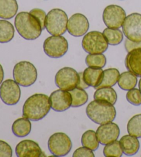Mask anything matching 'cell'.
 Masks as SVG:
<instances>
[{"mask_svg":"<svg viewBox=\"0 0 141 157\" xmlns=\"http://www.w3.org/2000/svg\"><path fill=\"white\" fill-rule=\"evenodd\" d=\"M50 108L49 97L45 94H35L24 102L23 116L30 121H40L49 113Z\"/></svg>","mask_w":141,"mask_h":157,"instance_id":"1","label":"cell"},{"mask_svg":"<svg viewBox=\"0 0 141 157\" xmlns=\"http://www.w3.org/2000/svg\"><path fill=\"white\" fill-rule=\"evenodd\" d=\"M15 26L18 33L27 40L37 39L43 31L39 21L27 12H21L16 15Z\"/></svg>","mask_w":141,"mask_h":157,"instance_id":"2","label":"cell"},{"mask_svg":"<svg viewBox=\"0 0 141 157\" xmlns=\"http://www.w3.org/2000/svg\"><path fill=\"white\" fill-rule=\"evenodd\" d=\"M86 114L94 123L103 124L114 121L116 111L114 105L110 102L101 100H94L87 106Z\"/></svg>","mask_w":141,"mask_h":157,"instance_id":"3","label":"cell"},{"mask_svg":"<svg viewBox=\"0 0 141 157\" xmlns=\"http://www.w3.org/2000/svg\"><path fill=\"white\" fill-rule=\"evenodd\" d=\"M13 78L19 85L28 87L33 85L37 79L36 67L31 62L21 61L18 62L13 68Z\"/></svg>","mask_w":141,"mask_h":157,"instance_id":"4","label":"cell"},{"mask_svg":"<svg viewBox=\"0 0 141 157\" xmlns=\"http://www.w3.org/2000/svg\"><path fill=\"white\" fill-rule=\"evenodd\" d=\"M68 17L63 10L55 9L46 15L45 29L52 36H62L67 31Z\"/></svg>","mask_w":141,"mask_h":157,"instance_id":"5","label":"cell"},{"mask_svg":"<svg viewBox=\"0 0 141 157\" xmlns=\"http://www.w3.org/2000/svg\"><path fill=\"white\" fill-rule=\"evenodd\" d=\"M83 50L89 54L103 53L107 50L108 42L104 35L99 31H90L82 40Z\"/></svg>","mask_w":141,"mask_h":157,"instance_id":"6","label":"cell"},{"mask_svg":"<svg viewBox=\"0 0 141 157\" xmlns=\"http://www.w3.org/2000/svg\"><path fill=\"white\" fill-rule=\"evenodd\" d=\"M48 146V150L54 156H64L71 151L72 143L67 134L63 132H57L49 138Z\"/></svg>","mask_w":141,"mask_h":157,"instance_id":"7","label":"cell"},{"mask_svg":"<svg viewBox=\"0 0 141 157\" xmlns=\"http://www.w3.org/2000/svg\"><path fill=\"white\" fill-rule=\"evenodd\" d=\"M43 51L48 57L59 58L63 57L68 50V42L61 36H52L43 42Z\"/></svg>","mask_w":141,"mask_h":157,"instance_id":"8","label":"cell"},{"mask_svg":"<svg viewBox=\"0 0 141 157\" xmlns=\"http://www.w3.org/2000/svg\"><path fill=\"white\" fill-rule=\"evenodd\" d=\"M79 82V74L71 67H64L56 73L55 84L58 87L66 91H71L77 87Z\"/></svg>","mask_w":141,"mask_h":157,"instance_id":"9","label":"cell"},{"mask_svg":"<svg viewBox=\"0 0 141 157\" xmlns=\"http://www.w3.org/2000/svg\"><path fill=\"white\" fill-rule=\"evenodd\" d=\"M127 39L133 42H141V14L134 13L127 15L122 26Z\"/></svg>","mask_w":141,"mask_h":157,"instance_id":"10","label":"cell"},{"mask_svg":"<svg viewBox=\"0 0 141 157\" xmlns=\"http://www.w3.org/2000/svg\"><path fill=\"white\" fill-rule=\"evenodd\" d=\"M126 17L125 10L118 5L107 6L103 13V20L107 28H121Z\"/></svg>","mask_w":141,"mask_h":157,"instance_id":"11","label":"cell"},{"mask_svg":"<svg viewBox=\"0 0 141 157\" xmlns=\"http://www.w3.org/2000/svg\"><path fill=\"white\" fill-rule=\"evenodd\" d=\"M21 89L19 84L11 79L6 80L0 85V98L4 104L15 105L20 100Z\"/></svg>","mask_w":141,"mask_h":157,"instance_id":"12","label":"cell"},{"mask_svg":"<svg viewBox=\"0 0 141 157\" xmlns=\"http://www.w3.org/2000/svg\"><path fill=\"white\" fill-rule=\"evenodd\" d=\"M51 108L55 112H62L72 107V98L68 91L58 89L53 91L49 97Z\"/></svg>","mask_w":141,"mask_h":157,"instance_id":"13","label":"cell"},{"mask_svg":"<svg viewBox=\"0 0 141 157\" xmlns=\"http://www.w3.org/2000/svg\"><path fill=\"white\" fill-rule=\"evenodd\" d=\"M89 27L88 18L81 13H75L68 20L67 31L72 36L81 37L87 33Z\"/></svg>","mask_w":141,"mask_h":157,"instance_id":"14","label":"cell"},{"mask_svg":"<svg viewBox=\"0 0 141 157\" xmlns=\"http://www.w3.org/2000/svg\"><path fill=\"white\" fill-rule=\"evenodd\" d=\"M96 133L99 143L107 145L118 139L120 135V129L117 124L111 122L101 124L97 128Z\"/></svg>","mask_w":141,"mask_h":157,"instance_id":"15","label":"cell"},{"mask_svg":"<svg viewBox=\"0 0 141 157\" xmlns=\"http://www.w3.org/2000/svg\"><path fill=\"white\" fill-rule=\"evenodd\" d=\"M15 153L18 157L43 156V152L39 145L31 140H24L19 143L16 146Z\"/></svg>","mask_w":141,"mask_h":157,"instance_id":"16","label":"cell"},{"mask_svg":"<svg viewBox=\"0 0 141 157\" xmlns=\"http://www.w3.org/2000/svg\"><path fill=\"white\" fill-rule=\"evenodd\" d=\"M125 67L128 71L141 78V48H136L127 53Z\"/></svg>","mask_w":141,"mask_h":157,"instance_id":"17","label":"cell"},{"mask_svg":"<svg viewBox=\"0 0 141 157\" xmlns=\"http://www.w3.org/2000/svg\"><path fill=\"white\" fill-rule=\"evenodd\" d=\"M103 71L101 68L89 67L83 72V80L89 86H92L96 89L102 82Z\"/></svg>","mask_w":141,"mask_h":157,"instance_id":"18","label":"cell"},{"mask_svg":"<svg viewBox=\"0 0 141 157\" xmlns=\"http://www.w3.org/2000/svg\"><path fill=\"white\" fill-rule=\"evenodd\" d=\"M120 143L123 153L127 156H134L139 150L140 143L138 138L130 134L121 137Z\"/></svg>","mask_w":141,"mask_h":157,"instance_id":"19","label":"cell"},{"mask_svg":"<svg viewBox=\"0 0 141 157\" xmlns=\"http://www.w3.org/2000/svg\"><path fill=\"white\" fill-rule=\"evenodd\" d=\"M18 8L17 0H0V18L12 19L17 14Z\"/></svg>","mask_w":141,"mask_h":157,"instance_id":"20","label":"cell"},{"mask_svg":"<svg viewBox=\"0 0 141 157\" xmlns=\"http://www.w3.org/2000/svg\"><path fill=\"white\" fill-rule=\"evenodd\" d=\"M32 124L29 119L26 118H18L13 123L12 131L15 136L19 138L27 136L31 133Z\"/></svg>","mask_w":141,"mask_h":157,"instance_id":"21","label":"cell"},{"mask_svg":"<svg viewBox=\"0 0 141 157\" xmlns=\"http://www.w3.org/2000/svg\"><path fill=\"white\" fill-rule=\"evenodd\" d=\"M94 100H101L114 105L117 101V94L112 86H104L96 89L94 94Z\"/></svg>","mask_w":141,"mask_h":157,"instance_id":"22","label":"cell"},{"mask_svg":"<svg viewBox=\"0 0 141 157\" xmlns=\"http://www.w3.org/2000/svg\"><path fill=\"white\" fill-rule=\"evenodd\" d=\"M137 82L138 79L136 75L129 71L122 73L118 80L119 87L125 91H129L136 87Z\"/></svg>","mask_w":141,"mask_h":157,"instance_id":"23","label":"cell"},{"mask_svg":"<svg viewBox=\"0 0 141 157\" xmlns=\"http://www.w3.org/2000/svg\"><path fill=\"white\" fill-rule=\"evenodd\" d=\"M15 36V28L10 21L0 20V43H8L11 41Z\"/></svg>","mask_w":141,"mask_h":157,"instance_id":"24","label":"cell"},{"mask_svg":"<svg viewBox=\"0 0 141 157\" xmlns=\"http://www.w3.org/2000/svg\"><path fill=\"white\" fill-rule=\"evenodd\" d=\"M120 73L118 69L111 68L105 69L103 71V78L101 85L96 88H101L104 86H113L118 82Z\"/></svg>","mask_w":141,"mask_h":157,"instance_id":"25","label":"cell"},{"mask_svg":"<svg viewBox=\"0 0 141 157\" xmlns=\"http://www.w3.org/2000/svg\"><path fill=\"white\" fill-rule=\"evenodd\" d=\"M81 143L84 147L95 151L99 148V142L97 139L96 133L93 130H88L84 132L81 137Z\"/></svg>","mask_w":141,"mask_h":157,"instance_id":"26","label":"cell"},{"mask_svg":"<svg viewBox=\"0 0 141 157\" xmlns=\"http://www.w3.org/2000/svg\"><path fill=\"white\" fill-rule=\"evenodd\" d=\"M103 34L110 45L116 46L121 44L123 40V33L118 29L107 28L104 29Z\"/></svg>","mask_w":141,"mask_h":157,"instance_id":"27","label":"cell"},{"mask_svg":"<svg viewBox=\"0 0 141 157\" xmlns=\"http://www.w3.org/2000/svg\"><path fill=\"white\" fill-rule=\"evenodd\" d=\"M72 98V107H78L86 104L88 101V93L83 89L76 87L70 91Z\"/></svg>","mask_w":141,"mask_h":157,"instance_id":"28","label":"cell"},{"mask_svg":"<svg viewBox=\"0 0 141 157\" xmlns=\"http://www.w3.org/2000/svg\"><path fill=\"white\" fill-rule=\"evenodd\" d=\"M127 132L129 134L141 138V113L133 116L127 123Z\"/></svg>","mask_w":141,"mask_h":157,"instance_id":"29","label":"cell"},{"mask_svg":"<svg viewBox=\"0 0 141 157\" xmlns=\"http://www.w3.org/2000/svg\"><path fill=\"white\" fill-rule=\"evenodd\" d=\"M107 59L103 54H89L85 58V63L88 67L103 68L105 66Z\"/></svg>","mask_w":141,"mask_h":157,"instance_id":"30","label":"cell"},{"mask_svg":"<svg viewBox=\"0 0 141 157\" xmlns=\"http://www.w3.org/2000/svg\"><path fill=\"white\" fill-rule=\"evenodd\" d=\"M123 154L120 141L117 140L109 144L105 145L103 149V154L105 156H115L121 157Z\"/></svg>","mask_w":141,"mask_h":157,"instance_id":"31","label":"cell"},{"mask_svg":"<svg viewBox=\"0 0 141 157\" xmlns=\"http://www.w3.org/2000/svg\"><path fill=\"white\" fill-rule=\"evenodd\" d=\"M126 98L130 104L135 106L141 105V92L138 89H132L126 94Z\"/></svg>","mask_w":141,"mask_h":157,"instance_id":"32","label":"cell"},{"mask_svg":"<svg viewBox=\"0 0 141 157\" xmlns=\"http://www.w3.org/2000/svg\"><path fill=\"white\" fill-rule=\"evenodd\" d=\"M30 13H31L32 15H34L38 20L39 21L42 26V29H45V19H46V13L44 11L40 9H34L30 11Z\"/></svg>","mask_w":141,"mask_h":157,"instance_id":"33","label":"cell"},{"mask_svg":"<svg viewBox=\"0 0 141 157\" xmlns=\"http://www.w3.org/2000/svg\"><path fill=\"white\" fill-rule=\"evenodd\" d=\"M13 150L6 142L0 140V157H11Z\"/></svg>","mask_w":141,"mask_h":157,"instance_id":"34","label":"cell"},{"mask_svg":"<svg viewBox=\"0 0 141 157\" xmlns=\"http://www.w3.org/2000/svg\"><path fill=\"white\" fill-rule=\"evenodd\" d=\"M73 157H94L93 151L85 147L78 148L73 153Z\"/></svg>","mask_w":141,"mask_h":157,"instance_id":"35","label":"cell"},{"mask_svg":"<svg viewBox=\"0 0 141 157\" xmlns=\"http://www.w3.org/2000/svg\"><path fill=\"white\" fill-rule=\"evenodd\" d=\"M125 48L127 51V53L130 52V51L136 49L138 48H141V42H133L132 40L129 39H126L125 41Z\"/></svg>","mask_w":141,"mask_h":157,"instance_id":"36","label":"cell"},{"mask_svg":"<svg viewBox=\"0 0 141 157\" xmlns=\"http://www.w3.org/2000/svg\"><path fill=\"white\" fill-rule=\"evenodd\" d=\"M78 74H79V82H78L77 87H79V88L83 89H88L89 87V86L87 85L85 81H84V80H83V73L81 72V73H78Z\"/></svg>","mask_w":141,"mask_h":157,"instance_id":"37","label":"cell"},{"mask_svg":"<svg viewBox=\"0 0 141 157\" xmlns=\"http://www.w3.org/2000/svg\"><path fill=\"white\" fill-rule=\"evenodd\" d=\"M4 78V69H3V67H2V66L0 64V85H1L2 82H3Z\"/></svg>","mask_w":141,"mask_h":157,"instance_id":"38","label":"cell"},{"mask_svg":"<svg viewBox=\"0 0 141 157\" xmlns=\"http://www.w3.org/2000/svg\"><path fill=\"white\" fill-rule=\"evenodd\" d=\"M138 87H139V90L141 92V78L139 80V82H138Z\"/></svg>","mask_w":141,"mask_h":157,"instance_id":"39","label":"cell"}]
</instances>
